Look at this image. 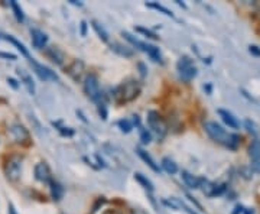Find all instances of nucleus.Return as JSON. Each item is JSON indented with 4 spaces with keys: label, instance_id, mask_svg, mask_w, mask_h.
Returning a JSON list of instances; mask_svg holds the SVG:
<instances>
[{
    "label": "nucleus",
    "instance_id": "obj_8",
    "mask_svg": "<svg viewBox=\"0 0 260 214\" xmlns=\"http://www.w3.org/2000/svg\"><path fill=\"white\" fill-rule=\"evenodd\" d=\"M35 178L41 182H51L52 175H51V169L45 162H39L35 167Z\"/></svg>",
    "mask_w": 260,
    "mask_h": 214
},
{
    "label": "nucleus",
    "instance_id": "obj_30",
    "mask_svg": "<svg viewBox=\"0 0 260 214\" xmlns=\"http://www.w3.org/2000/svg\"><path fill=\"white\" fill-rule=\"evenodd\" d=\"M117 126H119L120 131L124 132V133H129V132H132V129H133V123H132L129 119H121V120H119Z\"/></svg>",
    "mask_w": 260,
    "mask_h": 214
},
{
    "label": "nucleus",
    "instance_id": "obj_42",
    "mask_svg": "<svg viewBox=\"0 0 260 214\" xmlns=\"http://www.w3.org/2000/svg\"><path fill=\"white\" fill-rule=\"evenodd\" d=\"M133 123H135V125H138V126H139V123H140V120H139V116H133Z\"/></svg>",
    "mask_w": 260,
    "mask_h": 214
},
{
    "label": "nucleus",
    "instance_id": "obj_34",
    "mask_svg": "<svg viewBox=\"0 0 260 214\" xmlns=\"http://www.w3.org/2000/svg\"><path fill=\"white\" fill-rule=\"evenodd\" d=\"M99 114L102 116L103 120H107V107H106V103H100L99 104Z\"/></svg>",
    "mask_w": 260,
    "mask_h": 214
},
{
    "label": "nucleus",
    "instance_id": "obj_6",
    "mask_svg": "<svg viewBox=\"0 0 260 214\" xmlns=\"http://www.w3.org/2000/svg\"><path fill=\"white\" fill-rule=\"evenodd\" d=\"M29 63H30V66L34 68V71L37 73V75L41 78V80H44V81H58L59 78H58V75L55 74V71H52L51 68H48V67L42 66V64H39L37 63L34 58H30L29 59Z\"/></svg>",
    "mask_w": 260,
    "mask_h": 214
},
{
    "label": "nucleus",
    "instance_id": "obj_29",
    "mask_svg": "<svg viewBox=\"0 0 260 214\" xmlns=\"http://www.w3.org/2000/svg\"><path fill=\"white\" fill-rule=\"evenodd\" d=\"M146 6L150 8V9H155L158 10V12H162L164 15H167V16H171V18H174V13L171 12L169 9H167L165 6H162V5H159V3H146Z\"/></svg>",
    "mask_w": 260,
    "mask_h": 214
},
{
    "label": "nucleus",
    "instance_id": "obj_28",
    "mask_svg": "<svg viewBox=\"0 0 260 214\" xmlns=\"http://www.w3.org/2000/svg\"><path fill=\"white\" fill-rule=\"evenodd\" d=\"M10 6H12V9H13V13H15V18H16V20L22 23V22L25 20V15H23V10H22V8L19 6L15 0H12V2H10Z\"/></svg>",
    "mask_w": 260,
    "mask_h": 214
},
{
    "label": "nucleus",
    "instance_id": "obj_31",
    "mask_svg": "<svg viewBox=\"0 0 260 214\" xmlns=\"http://www.w3.org/2000/svg\"><path fill=\"white\" fill-rule=\"evenodd\" d=\"M140 140L146 145V143H150V140H152V135H150V132L148 129H140Z\"/></svg>",
    "mask_w": 260,
    "mask_h": 214
},
{
    "label": "nucleus",
    "instance_id": "obj_14",
    "mask_svg": "<svg viewBox=\"0 0 260 214\" xmlns=\"http://www.w3.org/2000/svg\"><path fill=\"white\" fill-rule=\"evenodd\" d=\"M112 51H114L116 54H119V55L124 56V58H130V56H133V49L127 45H123V44H119V42H113L112 45Z\"/></svg>",
    "mask_w": 260,
    "mask_h": 214
},
{
    "label": "nucleus",
    "instance_id": "obj_43",
    "mask_svg": "<svg viewBox=\"0 0 260 214\" xmlns=\"http://www.w3.org/2000/svg\"><path fill=\"white\" fill-rule=\"evenodd\" d=\"M139 68L142 70V75L146 74V68H145V66H143V64H139Z\"/></svg>",
    "mask_w": 260,
    "mask_h": 214
},
{
    "label": "nucleus",
    "instance_id": "obj_19",
    "mask_svg": "<svg viewBox=\"0 0 260 214\" xmlns=\"http://www.w3.org/2000/svg\"><path fill=\"white\" fill-rule=\"evenodd\" d=\"M91 26H93V29L95 30V34L102 38L104 42H109V32L106 30V28L103 26L99 20H91Z\"/></svg>",
    "mask_w": 260,
    "mask_h": 214
},
{
    "label": "nucleus",
    "instance_id": "obj_38",
    "mask_svg": "<svg viewBox=\"0 0 260 214\" xmlns=\"http://www.w3.org/2000/svg\"><path fill=\"white\" fill-rule=\"evenodd\" d=\"M81 35H83V37L87 35V22H85V20L81 22Z\"/></svg>",
    "mask_w": 260,
    "mask_h": 214
},
{
    "label": "nucleus",
    "instance_id": "obj_33",
    "mask_svg": "<svg viewBox=\"0 0 260 214\" xmlns=\"http://www.w3.org/2000/svg\"><path fill=\"white\" fill-rule=\"evenodd\" d=\"M244 126H246L247 132H250V133H253V135H256V133H257V128H256L254 121H251L250 119H247V120L244 121Z\"/></svg>",
    "mask_w": 260,
    "mask_h": 214
},
{
    "label": "nucleus",
    "instance_id": "obj_23",
    "mask_svg": "<svg viewBox=\"0 0 260 214\" xmlns=\"http://www.w3.org/2000/svg\"><path fill=\"white\" fill-rule=\"evenodd\" d=\"M239 145H240V136L236 133H229L227 139L224 142V146H227L229 149H237Z\"/></svg>",
    "mask_w": 260,
    "mask_h": 214
},
{
    "label": "nucleus",
    "instance_id": "obj_26",
    "mask_svg": "<svg viewBox=\"0 0 260 214\" xmlns=\"http://www.w3.org/2000/svg\"><path fill=\"white\" fill-rule=\"evenodd\" d=\"M146 54H148L155 63H162V55H160V51H159V48H156L155 45H149L148 51H146Z\"/></svg>",
    "mask_w": 260,
    "mask_h": 214
},
{
    "label": "nucleus",
    "instance_id": "obj_20",
    "mask_svg": "<svg viewBox=\"0 0 260 214\" xmlns=\"http://www.w3.org/2000/svg\"><path fill=\"white\" fill-rule=\"evenodd\" d=\"M197 74H198L197 67L191 66V67H188L186 70H184V71H181V73H179V78H181V80H184V81H191V80H194L195 77H197Z\"/></svg>",
    "mask_w": 260,
    "mask_h": 214
},
{
    "label": "nucleus",
    "instance_id": "obj_11",
    "mask_svg": "<svg viewBox=\"0 0 260 214\" xmlns=\"http://www.w3.org/2000/svg\"><path fill=\"white\" fill-rule=\"evenodd\" d=\"M218 114H220V117L223 119V121L230 128V129H237L239 126H240V123L239 120L233 116V113L227 112V110H223V109H218Z\"/></svg>",
    "mask_w": 260,
    "mask_h": 214
},
{
    "label": "nucleus",
    "instance_id": "obj_32",
    "mask_svg": "<svg viewBox=\"0 0 260 214\" xmlns=\"http://www.w3.org/2000/svg\"><path fill=\"white\" fill-rule=\"evenodd\" d=\"M136 32L143 34L145 37L150 38V39H158V37H156V34H155V32H152V30H149V29L142 28V26H138V28H136Z\"/></svg>",
    "mask_w": 260,
    "mask_h": 214
},
{
    "label": "nucleus",
    "instance_id": "obj_15",
    "mask_svg": "<svg viewBox=\"0 0 260 214\" xmlns=\"http://www.w3.org/2000/svg\"><path fill=\"white\" fill-rule=\"evenodd\" d=\"M47 55L49 56V58H51V59H52L55 64H59V66H61V64L64 63V58H65L64 52H62V51H59L58 48H55V47L48 48Z\"/></svg>",
    "mask_w": 260,
    "mask_h": 214
},
{
    "label": "nucleus",
    "instance_id": "obj_41",
    "mask_svg": "<svg viewBox=\"0 0 260 214\" xmlns=\"http://www.w3.org/2000/svg\"><path fill=\"white\" fill-rule=\"evenodd\" d=\"M8 81L12 84V87H13V88H18V84H16V81H15L13 78H8Z\"/></svg>",
    "mask_w": 260,
    "mask_h": 214
},
{
    "label": "nucleus",
    "instance_id": "obj_46",
    "mask_svg": "<svg viewBox=\"0 0 260 214\" xmlns=\"http://www.w3.org/2000/svg\"><path fill=\"white\" fill-rule=\"evenodd\" d=\"M243 214H254V211H253L251 208H249V210H244V213Z\"/></svg>",
    "mask_w": 260,
    "mask_h": 214
},
{
    "label": "nucleus",
    "instance_id": "obj_16",
    "mask_svg": "<svg viewBox=\"0 0 260 214\" xmlns=\"http://www.w3.org/2000/svg\"><path fill=\"white\" fill-rule=\"evenodd\" d=\"M123 37L126 38L133 47H136L138 49H140V51H143V52H146V51H148L149 44H146V42H142V41H139L138 38H135L133 35H130L129 32H123Z\"/></svg>",
    "mask_w": 260,
    "mask_h": 214
},
{
    "label": "nucleus",
    "instance_id": "obj_40",
    "mask_svg": "<svg viewBox=\"0 0 260 214\" xmlns=\"http://www.w3.org/2000/svg\"><path fill=\"white\" fill-rule=\"evenodd\" d=\"M132 214H148L146 211H143V210H140V208H135V210H132Z\"/></svg>",
    "mask_w": 260,
    "mask_h": 214
},
{
    "label": "nucleus",
    "instance_id": "obj_44",
    "mask_svg": "<svg viewBox=\"0 0 260 214\" xmlns=\"http://www.w3.org/2000/svg\"><path fill=\"white\" fill-rule=\"evenodd\" d=\"M9 214H16V211H15V207L10 204L9 205Z\"/></svg>",
    "mask_w": 260,
    "mask_h": 214
},
{
    "label": "nucleus",
    "instance_id": "obj_5",
    "mask_svg": "<svg viewBox=\"0 0 260 214\" xmlns=\"http://www.w3.org/2000/svg\"><path fill=\"white\" fill-rule=\"evenodd\" d=\"M204 129L211 139L224 145V142L227 139V135L229 133L225 132V129H224L221 125H218L217 121H207L204 125Z\"/></svg>",
    "mask_w": 260,
    "mask_h": 214
},
{
    "label": "nucleus",
    "instance_id": "obj_27",
    "mask_svg": "<svg viewBox=\"0 0 260 214\" xmlns=\"http://www.w3.org/2000/svg\"><path fill=\"white\" fill-rule=\"evenodd\" d=\"M191 66H194V61H192L189 56H181V58H179V61L177 63V68L179 73H181V71H184V70H186L188 67H191Z\"/></svg>",
    "mask_w": 260,
    "mask_h": 214
},
{
    "label": "nucleus",
    "instance_id": "obj_21",
    "mask_svg": "<svg viewBox=\"0 0 260 214\" xmlns=\"http://www.w3.org/2000/svg\"><path fill=\"white\" fill-rule=\"evenodd\" d=\"M162 168H164L165 172L171 174V175H174V174H177L178 172V165L172 161V159L168 158V157L162 159Z\"/></svg>",
    "mask_w": 260,
    "mask_h": 214
},
{
    "label": "nucleus",
    "instance_id": "obj_12",
    "mask_svg": "<svg viewBox=\"0 0 260 214\" xmlns=\"http://www.w3.org/2000/svg\"><path fill=\"white\" fill-rule=\"evenodd\" d=\"M136 152H138V155H139L140 158L143 159V162L145 164H148V167L152 169V171H155V172H160V168H159V165L155 162V159L152 158L150 155H149L148 152L145 150V149L142 148H138L136 149Z\"/></svg>",
    "mask_w": 260,
    "mask_h": 214
},
{
    "label": "nucleus",
    "instance_id": "obj_45",
    "mask_svg": "<svg viewBox=\"0 0 260 214\" xmlns=\"http://www.w3.org/2000/svg\"><path fill=\"white\" fill-rule=\"evenodd\" d=\"M184 208H185V211H188V213L189 214H198V213H195V211H192V210H191V208H188V207H184Z\"/></svg>",
    "mask_w": 260,
    "mask_h": 214
},
{
    "label": "nucleus",
    "instance_id": "obj_36",
    "mask_svg": "<svg viewBox=\"0 0 260 214\" xmlns=\"http://www.w3.org/2000/svg\"><path fill=\"white\" fill-rule=\"evenodd\" d=\"M249 52H250L251 55L260 56V48L256 47V45H250V47H249Z\"/></svg>",
    "mask_w": 260,
    "mask_h": 214
},
{
    "label": "nucleus",
    "instance_id": "obj_18",
    "mask_svg": "<svg viewBox=\"0 0 260 214\" xmlns=\"http://www.w3.org/2000/svg\"><path fill=\"white\" fill-rule=\"evenodd\" d=\"M49 186H51V197H52V200H61L62 198V194H64V188L61 187V184H58L56 181H51L49 182Z\"/></svg>",
    "mask_w": 260,
    "mask_h": 214
},
{
    "label": "nucleus",
    "instance_id": "obj_22",
    "mask_svg": "<svg viewBox=\"0 0 260 214\" xmlns=\"http://www.w3.org/2000/svg\"><path fill=\"white\" fill-rule=\"evenodd\" d=\"M3 38H5L6 41H9V42H12V44H13L15 47L18 48L19 51H20V54H22V55L26 56L28 59H30V55H29V51H28V49H26V48H25V45H23L22 42H19L18 39H15V38L10 37V35H3Z\"/></svg>",
    "mask_w": 260,
    "mask_h": 214
},
{
    "label": "nucleus",
    "instance_id": "obj_1",
    "mask_svg": "<svg viewBox=\"0 0 260 214\" xmlns=\"http://www.w3.org/2000/svg\"><path fill=\"white\" fill-rule=\"evenodd\" d=\"M114 99L119 103H129L135 100L140 93V85L135 80H129L114 88Z\"/></svg>",
    "mask_w": 260,
    "mask_h": 214
},
{
    "label": "nucleus",
    "instance_id": "obj_39",
    "mask_svg": "<svg viewBox=\"0 0 260 214\" xmlns=\"http://www.w3.org/2000/svg\"><path fill=\"white\" fill-rule=\"evenodd\" d=\"M0 56H3V58H9V59H16V55H13V54H8V52H0Z\"/></svg>",
    "mask_w": 260,
    "mask_h": 214
},
{
    "label": "nucleus",
    "instance_id": "obj_37",
    "mask_svg": "<svg viewBox=\"0 0 260 214\" xmlns=\"http://www.w3.org/2000/svg\"><path fill=\"white\" fill-rule=\"evenodd\" d=\"M244 213V207L243 205H237L236 208H234V211H232V214H243Z\"/></svg>",
    "mask_w": 260,
    "mask_h": 214
},
{
    "label": "nucleus",
    "instance_id": "obj_35",
    "mask_svg": "<svg viewBox=\"0 0 260 214\" xmlns=\"http://www.w3.org/2000/svg\"><path fill=\"white\" fill-rule=\"evenodd\" d=\"M251 174H260V161H254L250 165Z\"/></svg>",
    "mask_w": 260,
    "mask_h": 214
},
{
    "label": "nucleus",
    "instance_id": "obj_3",
    "mask_svg": "<svg viewBox=\"0 0 260 214\" xmlns=\"http://www.w3.org/2000/svg\"><path fill=\"white\" fill-rule=\"evenodd\" d=\"M5 174L9 181H18L22 174V158L19 155H10L5 162Z\"/></svg>",
    "mask_w": 260,
    "mask_h": 214
},
{
    "label": "nucleus",
    "instance_id": "obj_7",
    "mask_svg": "<svg viewBox=\"0 0 260 214\" xmlns=\"http://www.w3.org/2000/svg\"><path fill=\"white\" fill-rule=\"evenodd\" d=\"M10 136H12V139L15 140V142H23V140H28L29 139V132L26 131V128L23 126V125H20V123H13L12 126H10L9 129Z\"/></svg>",
    "mask_w": 260,
    "mask_h": 214
},
{
    "label": "nucleus",
    "instance_id": "obj_24",
    "mask_svg": "<svg viewBox=\"0 0 260 214\" xmlns=\"http://www.w3.org/2000/svg\"><path fill=\"white\" fill-rule=\"evenodd\" d=\"M135 179L139 182L140 186L143 187L145 190H148L149 193H152L153 191V184H152V181L149 179V178H146L143 174H140V172H138V174H135Z\"/></svg>",
    "mask_w": 260,
    "mask_h": 214
},
{
    "label": "nucleus",
    "instance_id": "obj_17",
    "mask_svg": "<svg viewBox=\"0 0 260 214\" xmlns=\"http://www.w3.org/2000/svg\"><path fill=\"white\" fill-rule=\"evenodd\" d=\"M19 75H20V80H22V83L25 84V87L28 88L29 93L35 94V83H34L32 77H30L28 73H25L23 70H19Z\"/></svg>",
    "mask_w": 260,
    "mask_h": 214
},
{
    "label": "nucleus",
    "instance_id": "obj_25",
    "mask_svg": "<svg viewBox=\"0 0 260 214\" xmlns=\"http://www.w3.org/2000/svg\"><path fill=\"white\" fill-rule=\"evenodd\" d=\"M249 157L251 159H257L260 158V140L259 139H254L250 143V146H249Z\"/></svg>",
    "mask_w": 260,
    "mask_h": 214
},
{
    "label": "nucleus",
    "instance_id": "obj_2",
    "mask_svg": "<svg viewBox=\"0 0 260 214\" xmlns=\"http://www.w3.org/2000/svg\"><path fill=\"white\" fill-rule=\"evenodd\" d=\"M84 93L97 104L106 103L104 102V96L100 91V83H99V78H97L95 74L85 75V78H84Z\"/></svg>",
    "mask_w": 260,
    "mask_h": 214
},
{
    "label": "nucleus",
    "instance_id": "obj_4",
    "mask_svg": "<svg viewBox=\"0 0 260 214\" xmlns=\"http://www.w3.org/2000/svg\"><path fill=\"white\" fill-rule=\"evenodd\" d=\"M148 125H149V128L155 132L160 139H162V138H165V135L168 133L167 121L164 120V117H162L158 112L150 110V112L148 113Z\"/></svg>",
    "mask_w": 260,
    "mask_h": 214
},
{
    "label": "nucleus",
    "instance_id": "obj_9",
    "mask_svg": "<svg viewBox=\"0 0 260 214\" xmlns=\"http://www.w3.org/2000/svg\"><path fill=\"white\" fill-rule=\"evenodd\" d=\"M30 37H32V44L34 47L41 49V48H45L48 44V37L47 34H44L42 30L39 29H30Z\"/></svg>",
    "mask_w": 260,
    "mask_h": 214
},
{
    "label": "nucleus",
    "instance_id": "obj_13",
    "mask_svg": "<svg viewBox=\"0 0 260 214\" xmlns=\"http://www.w3.org/2000/svg\"><path fill=\"white\" fill-rule=\"evenodd\" d=\"M83 71H84V64L81 61H74L71 66L68 67V74L73 77V80L75 81H80L81 80V75H83Z\"/></svg>",
    "mask_w": 260,
    "mask_h": 214
},
{
    "label": "nucleus",
    "instance_id": "obj_10",
    "mask_svg": "<svg viewBox=\"0 0 260 214\" xmlns=\"http://www.w3.org/2000/svg\"><path fill=\"white\" fill-rule=\"evenodd\" d=\"M181 175H182V179H184L185 186L188 187V188H192V190H195V188H201L203 182L205 181L204 178L195 177V175L189 174V172H186V171H182V174H181Z\"/></svg>",
    "mask_w": 260,
    "mask_h": 214
}]
</instances>
